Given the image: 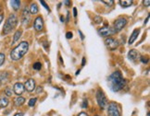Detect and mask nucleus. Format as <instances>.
Wrapping results in <instances>:
<instances>
[{"label": "nucleus", "mask_w": 150, "mask_h": 116, "mask_svg": "<svg viewBox=\"0 0 150 116\" xmlns=\"http://www.w3.org/2000/svg\"><path fill=\"white\" fill-rule=\"evenodd\" d=\"M60 19H61L60 20H61L62 22H63V21H64V20H63V16H61V17H60Z\"/></svg>", "instance_id": "obj_42"}, {"label": "nucleus", "mask_w": 150, "mask_h": 116, "mask_svg": "<svg viewBox=\"0 0 150 116\" xmlns=\"http://www.w3.org/2000/svg\"><path fill=\"white\" fill-rule=\"evenodd\" d=\"M139 57H140L139 53H138V52L136 50H134V49L131 50L129 53H128V58H129V60H131L132 62H134V63H135L138 59H139Z\"/></svg>", "instance_id": "obj_13"}, {"label": "nucleus", "mask_w": 150, "mask_h": 116, "mask_svg": "<svg viewBox=\"0 0 150 116\" xmlns=\"http://www.w3.org/2000/svg\"><path fill=\"white\" fill-rule=\"evenodd\" d=\"M102 3H104L106 6H108V7H111V6H113V4H114V1H112V0H109V1H107V0H102Z\"/></svg>", "instance_id": "obj_26"}, {"label": "nucleus", "mask_w": 150, "mask_h": 116, "mask_svg": "<svg viewBox=\"0 0 150 116\" xmlns=\"http://www.w3.org/2000/svg\"><path fill=\"white\" fill-rule=\"evenodd\" d=\"M23 115H24V113H22V112L17 113H15V114H14V116H23Z\"/></svg>", "instance_id": "obj_34"}, {"label": "nucleus", "mask_w": 150, "mask_h": 116, "mask_svg": "<svg viewBox=\"0 0 150 116\" xmlns=\"http://www.w3.org/2000/svg\"><path fill=\"white\" fill-rule=\"evenodd\" d=\"M148 19H149V16H147V18H146V20H145V22H144V24H146V23H147V21H148Z\"/></svg>", "instance_id": "obj_39"}, {"label": "nucleus", "mask_w": 150, "mask_h": 116, "mask_svg": "<svg viewBox=\"0 0 150 116\" xmlns=\"http://www.w3.org/2000/svg\"><path fill=\"white\" fill-rule=\"evenodd\" d=\"M108 82L109 89L113 92H118L120 90H122L126 86V80L123 78L122 73L120 71L113 72L108 78Z\"/></svg>", "instance_id": "obj_1"}, {"label": "nucleus", "mask_w": 150, "mask_h": 116, "mask_svg": "<svg viewBox=\"0 0 150 116\" xmlns=\"http://www.w3.org/2000/svg\"><path fill=\"white\" fill-rule=\"evenodd\" d=\"M72 36H73V34H72L71 31H68V32L66 33V38H67V39H71Z\"/></svg>", "instance_id": "obj_31"}, {"label": "nucleus", "mask_w": 150, "mask_h": 116, "mask_svg": "<svg viewBox=\"0 0 150 116\" xmlns=\"http://www.w3.org/2000/svg\"><path fill=\"white\" fill-rule=\"evenodd\" d=\"M139 33H140V29H135V30L132 31V35L129 39V44H132L134 43V42L136 40V38L138 37V35H139Z\"/></svg>", "instance_id": "obj_14"}, {"label": "nucleus", "mask_w": 150, "mask_h": 116, "mask_svg": "<svg viewBox=\"0 0 150 116\" xmlns=\"http://www.w3.org/2000/svg\"><path fill=\"white\" fill-rule=\"evenodd\" d=\"M0 10H1V7H0Z\"/></svg>", "instance_id": "obj_45"}, {"label": "nucleus", "mask_w": 150, "mask_h": 116, "mask_svg": "<svg viewBox=\"0 0 150 116\" xmlns=\"http://www.w3.org/2000/svg\"><path fill=\"white\" fill-rule=\"evenodd\" d=\"M127 20L125 18H119L117 19L116 20L114 21V26H113V29L115 32H119L122 30V29L126 26L127 24Z\"/></svg>", "instance_id": "obj_7"}, {"label": "nucleus", "mask_w": 150, "mask_h": 116, "mask_svg": "<svg viewBox=\"0 0 150 116\" xmlns=\"http://www.w3.org/2000/svg\"><path fill=\"white\" fill-rule=\"evenodd\" d=\"M79 74H80V69H79V70L76 72V76H77V75H79Z\"/></svg>", "instance_id": "obj_43"}, {"label": "nucleus", "mask_w": 150, "mask_h": 116, "mask_svg": "<svg viewBox=\"0 0 150 116\" xmlns=\"http://www.w3.org/2000/svg\"><path fill=\"white\" fill-rule=\"evenodd\" d=\"M40 3H41L43 6H44V7L45 8H47V11H48V12H50V8L48 7V6L47 5V3H45V1H42V0H41V1H40Z\"/></svg>", "instance_id": "obj_29"}, {"label": "nucleus", "mask_w": 150, "mask_h": 116, "mask_svg": "<svg viewBox=\"0 0 150 116\" xmlns=\"http://www.w3.org/2000/svg\"><path fill=\"white\" fill-rule=\"evenodd\" d=\"M24 102H25V99L23 97L19 96V97H17V98L14 99V105L16 107H20L21 105H23Z\"/></svg>", "instance_id": "obj_15"}, {"label": "nucleus", "mask_w": 150, "mask_h": 116, "mask_svg": "<svg viewBox=\"0 0 150 116\" xmlns=\"http://www.w3.org/2000/svg\"><path fill=\"white\" fill-rule=\"evenodd\" d=\"M84 65H85V58L83 57V64H82V66H83Z\"/></svg>", "instance_id": "obj_40"}, {"label": "nucleus", "mask_w": 150, "mask_h": 116, "mask_svg": "<svg viewBox=\"0 0 150 116\" xmlns=\"http://www.w3.org/2000/svg\"><path fill=\"white\" fill-rule=\"evenodd\" d=\"M21 1L20 0H13V1H10V4H11V7L13 8V9L15 11H18L20 9V7H21Z\"/></svg>", "instance_id": "obj_16"}, {"label": "nucleus", "mask_w": 150, "mask_h": 116, "mask_svg": "<svg viewBox=\"0 0 150 116\" xmlns=\"http://www.w3.org/2000/svg\"><path fill=\"white\" fill-rule=\"evenodd\" d=\"M40 91H41V88H39L38 90H37V93H40Z\"/></svg>", "instance_id": "obj_41"}, {"label": "nucleus", "mask_w": 150, "mask_h": 116, "mask_svg": "<svg viewBox=\"0 0 150 116\" xmlns=\"http://www.w3.org/2000/svg\"><path fill=\"white\" fill-rule=\"evenodd\" d=\"M24 85L23 84H21L20 82H17L14 87H13V91H14V93L16 95H18V96H21L22 93H23V91H24Z\"/></svg>", "instance_id": "obj_12"}, {"label": "nucleus", "mask_w": 150, "mask_h": 116, "mask_svg": "<svg viewBox=\"0 0 150 116\" xmlns=\"http://www.w3.org/2000/svg\"><path fill=\"white\" fill-rule=\"evenodd\" d=\"M33 28L34 30L37 31H41L44 28V20H43V18L41 16H38L37 18L34 20V22H33Z\"/></svg>", "instance_id": "obj_10"}, {"label": "nucleus", "mask_w": 150, "mask_h": 116, "mask_svg": "<svg viewBox=\"0 0 150 116\" xmlns=\"http://www.w3.org/2000/svg\"><path fill=\"white\" fill-rule=\"evenodd\" d=\"M33 69L34 70H40V69L42 68V64L40 63V62H36V63H34L33 64Z\"/></svg>", "instance_id": "obj_22"}, {"label": "nucleus", "mask_w": 150, "mask_h": 116, "mask_svg": "<svg viewBox=\"0 0 150 116\" xmlns=\"http://www.w3.org/2000/svg\"><path fill=\"white\" fill-rule=\"evenodd\" d=\"M87 106H88V101L86 100V99H84L82 103V108H87Z\"/></svg>", "instance_id": "obj_28"}, {"label": "nucleus", "mask_w": 150, "mask_h": 116, "mask_svg": "<svg viewBox=\"0 0 150 116\" xmlns=\"http://www.w3.org/2000/svg\"><path fill=\"white\" fill-rule=\"evenodd\" d=\"M77 116H89V115L84 112H82V113H80Z\"/></svg>", "instance_id": "obj_33"}, {"label": "nucleus", "mask_w": 150, "mask_h": 116, "mask_svg": "<svg viewBox=\"0 0 150 116\" xmlns=\"http://www.w3.org/2000/svg\"><path fill=\"white\" fill-rule=\"evenodd\" d=\"M37 101V99L36 98H32L30 101H29L28 104H29V106L30 107H33L34 105H35V103Z\"/></svg>", "instance_id": "obj_23"}, {"label": "nucleus", "mask_w": 150, "mask_h": 116, "mask_svg": "<svg viewBox=\"0 0 150 116\" xmlns=\"http://www.w3.org/2000/svg\"><path fill=\"white\" fill-rule=\"evenodd\" d=\"M21 34H22V31L21 30L17 31L14 34V37H13V42H12V44H14L15 43H17L18 41L20 40V38L21 37Z\"/></svg>", "instance_id": "obj_21"}, {"label": "nucleus", "mask_w": 150, "mask_h": 116, "mask_svg": "<svg viewBox=\"0 0 150 116\" xmlns=\"http://www.w3.org/2000/svg\"><path fill=\"white\" fill-rule=\"evenodd\" d=\"M3 19H4V15H3V14H0V23L2 22Z\"/></svg>", "instance_id": "obj_37"}, {"label": "nucleus", "mask_w": 150, "mask_h": 116, "mask_svg": "<svg viewBox=\"0 0 150 116\" xmlns=\"http://www.w3.org/2000/svg\"><path fill=\"white\" fill-rule=\"evenodd\" d=\"M5 60H6V55H5V54L0 53V66H1L3 64L5 63Z\"/></svg>", "instance_id": "obj_24"}, {"label": "nucleus", "mask_w": 150, "mask_h": 116, "mask_svg": "<svg viewBox=\"0 0 150 116\" xmlns=\"http://www.w3.org/2000/svg\"><path fill=\"white\" fill-rule=\"evenodd\" d=\"M17 24H18V17L15 14H10L5 22V25L3 28V34L6 35V34L10 33L16 28Z\"/></svg>", "instance_id": "obj_3"}, {"label": "nucleus", "mask_w": 150, "mask_h": 116, "mask_svg": "<svg viewBox=\"0 0 150 116\" xmlns=\"http://www.w3.org/2000/svg\"><path fill=\"white\" fill-rule=\"evenodd\" d=\"M71 1H64V4H65L66 6H70V5H71Z\"/></svg>", "instance_id": "obj_38"}, {"label": "nucleus", "mask_w": 150, "mask_h": 116, "mask_svg": "<svg viewBox=\"0 0 150 116\" xmlns=\"http://www.w3.org/2000/svg\"><path fill=\"white\" fill-rule=\"evenodd\" d=\"M143 3H144V5H145V6H146V7H148L150 1H149V0H146V1H144Z\"/></svg>", "instance_id": "obj_36"}, {"label": "nucleus", "mask_w": 150, "mask_h": 116, "mask_svg": "<svg viewBox=\"0 0 150 116\" xmlns=\"http://www.w3.org/2000/svg\"><path fill=\"white\" fill-rule=\"evenodd\" d=\"M107 107L108 116H120V109L116 102H109Z\"/></svg>", "instance_id": "obj_4"}, {"label": "nucleus", "mask_w": 150, "mask_h": 116, "mask_svg": "<svg viewBox=\"0 0 150 116\" xmlns=\"http://www.w3.org/2000/svg\"><path fill=\"white\" fill-rule=\"evenodd\" d=\"M119 3L123 8H129V7H131V6L132 5L134 1H132V0H128V1H126V0H120Z\"/></svg>", "instance_id": "obj_17"}, {"label": "nucleus", "mask_w": 150, "mask_h": 116, "mask_svg": "<svg viewBox=\"0 0 150 116\" xmlns=\"http://www.w3.org/2000/svg\"><path fill=\"white\" fill-rule=\"evenodd\" d=\"M8 105V100L7 97H0V108H5Z\"/></svg>", "instance_id": "obj_19"}, {"label": "nucleus", "mask_w": 150, "mask_h": 116, "mask_svg": "<svg viewBox=\"0 0 150 116\" xmlns=\"http://www.w3.org/2000/svg\"><path fill=\"white\" fill-rule=\"evenodd\" d=\"M73 16H74V18L77 17V8H73Z\"/></svg>", "instance_id": "obj_32"}, {"label": "nucleus", "mask_w": 150, "mask_h": 116, "mask_svg": "<svg viewBox=\"0 0 150 116\" xmlns=\"http://www.w3.org/2000/svg\"><path fill=\"white\" fill-rule=\"evenodd\" d=\"M79 34H80V36H81V39H82V40H83V39H84V35H83V32L81 31H79Z\"/></svg>", "instance_id": "obj_35"}, {"label": "nucleus", "mask_w": 150, "mask_h": 116, "mask_svg": "<svg viewBox=\"0 0 150 116\" xmlns=\"http://www.w3.org/2000/svg\"><path fill=\"white\" fill-rule=\"evenodd\" d=\"M97 32H98V34L101 37H107V38L116 33L114 31V29L110 26H104L100 28L99 30L97 31Z\"/></svg>", "instance_id": "obj_6"}, {"label": "nucleus", "mask_w": 150, "mask_h": 116, "mask_svg": "<svg viewBox=\"0 0 150 116\" xmlns=\"http://www.w3.org/2000/svg\"><path fill=\"white\" fill-rule=\"evenodd\" d=\"M96 116H101V115H96Z\"/></svg>", "instance_id": "obj_44"}, {"label": "nucleus", "mask_w": 150, "mask_h": 116, "mask_svg": "<svg viewBox=\"0 0 150 116\" xmlns=\"http://www.w3.org/2000/svg\"><path fill=\"white\" fill-rule=\"evenodd\" d=\"M9 74L8 72H0V83H4L8 80Z\"/></svg>", "instance_id": "obj_18"}, {"label": "nucleus", "mask_w": 150, "mask_h": 116, "mask_svg": "<svg viewBox=\"0 0 150 116\" xmlns=\"http://www.w3.org/2000/svg\"><path fill=\"white\" fill-rule=\"evenodd\" d=\"M140 59H141L143 64H147L148 63V59H147V58H146L145 56H140Z\"/></svg>", "instance_id": "obj_30"}, {"label": "nucleus", "mask_w": 150, "mask_h": 116, "mask_svg": "<svg viewBox=\"0 0 150 116\" xmlns=\"http://www.w3.org/2000/svg\"><path fill=\"white\" fill-rule=\"evenodd\" d=\"M30 20H31V14L29 12L28 8H25L22 10V13H21V22L24 26H26L30 23Z\"/></svg>", "instance_id": "obj_9"}, {"label": "nucleus", "mask_w": 150, "mask_h": 116, "mask_svg": "<svg viewBox=\"0 0 150 116\" xmlns=\"http://www.w3.org/2000/svg\"><path fill=\"white\" fill-rule=\"evenodd\" d=\"M38 11H39V9H38L37 5H36L35 3H33V4L31 5V7H30V10H29V12H30V14H33V15L37 14V13H38Z\"/></svg>", "instance_id": "obj_20"}, {"label": "nucleus", "mask_w": 150, "mask_h": 116, "mask_svg": "<svg viewBox=\"0 0 150 116\" xmlns=\"http://www.w3.org/2000/svg\"><path fill=\"white\" fill-rule=\"evenodd\" d=\"M96 101H97V103H98V105L101 109H105L108 104V99L101 89H98L96 92Z\"/></svg>", "instance_id": "obj_5"}, {"label": "nucleus", "mask_w": 150, "mask_h": 116, "mask_svg": "<svg viewBox=\"0 0 150 116\" xmlns=\"http://www.w3.org/2000/svg\"><path fill=\"white\" fill-rule=\"evenodd\" d=\"M94 21H95V23H96V24H99V23H101L103 21V20L100 16H96L94 18Z\"/></svg>", "instance_id": "obj_25"}, {"label": "nucleus", "mask_w": 150, "mask_h": 116, "mask_svg": "<svg viewBox=\"0 0 150 116\" xmlns=\"http://www.w3.org/2000/svg\"><path fill=\"white\" fill-rule=\"evenodd\" d=\"M105 44L107 46V48L109 49V50H115L118 48L119 46V42L114 38H111V37H108L105 39Z\"/></svg>", "instance_id": "obj_8"}, {"label": "nucleus", "mask_w": 150, "mask_h": 116, "mask_svg": "<svg viewBox=\"0 0 150 116\" xmlns=\"http://www.w3.org/2000/svg\"><path fill=\"white\" fill-rule=\"evenodd\" d=\"M29 50V43L27 42H21L19 45L10 52V58L13 61H18L23 57Z\"/></svg>", "instance_id": "obj_2"}, {"label": "nucleus", "mask_w": 150, "mask_h": 116, "mask_svg": "<svg viewBox=\"0 0 150 116\" xmlns=\"http://www.w3.org/2000/svg\"><path fill=\"white\" fill-rule=\"evenodd\" d=\"M24 89L28 92H33L34 90V89H35V81H34L33 78L28 79L24 84Z\"/></svg>", "instance_id": "obj_11"}, {"label": "nucleus", "mask_w": 150, "mask_h": 116, "mask_svg": "<svg viewBox=\"0 0 150 116\" xmlns=\"http://www.w3.org/2000/svg\"><path fill=\"white\" fill-rule=\"evenodd\" d=\"M5 94L7 95L8 97H10L11 95H12V90H11L10 88H7L5 89Z\"/></svg>", "instance_id": "obj_27"}]
</instances>
